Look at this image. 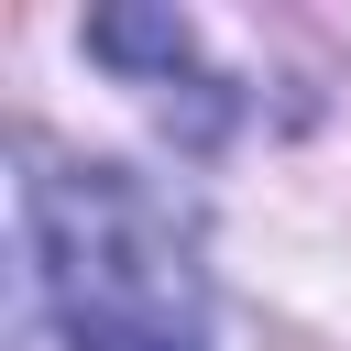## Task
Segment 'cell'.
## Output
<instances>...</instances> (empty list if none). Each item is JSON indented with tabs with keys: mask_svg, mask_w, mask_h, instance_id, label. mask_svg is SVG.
Masks as SVG:
<instances>
[{
	"mask_svg": "<svg viewBox=\"0 0 351 351\" xmlns=\"http://www.w3.org/2000/svg\"><path fill=\"white\" fill-rule=\"evenodd\" d=\"M88 55L121 66V77H143L154 110H165L186 143H219V132H230V88L197 77V33H186L176 11H110V22H88Z\"/></svg>",
	"mask_w": 351,
	"mask_h": 351,
	"instance_id": "7a4b0ae2",
	"label": "cell"
},
{
	"mask_svg": "<svg viewBox=\"0 0 351 351\" xmlns=\"http://www.w3.org/2000/svg\"><path fill=\"white\" fill-rule=\"evenodd\" d=\"M33 285L66 351H208V274L165 186L132 165H33L22 176Z\"/></svg>",
	"mask_w": 351,
	"mask_h": 351,
	"instance_id": "6da1fadb",
	"label": "cell"
}]
</instances>
